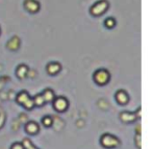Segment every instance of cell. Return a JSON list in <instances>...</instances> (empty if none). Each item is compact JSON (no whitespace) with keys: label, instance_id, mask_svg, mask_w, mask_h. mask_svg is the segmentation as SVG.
<instances>
[{"label":"cell","instance_id":"6da1fadb","mask_svg":"<svg viewBox=\"0 0 152 149\" xmlns=\"http://www.w3.org/2000/svg\"><path fill=\"white\" fill-rule=\"evenodd\" d=\"M107 9V2L106 1H99L97 2L93 7H92V14L94 15H100L102 14L103 12H105V10Z\"/></svg>","mask_w":152,"mask_h":149},{"label":"cell","instance_id":"7a4b0ae2","mask_svg":"<svg viewBox=\"0 0 152 149\" xmlns=\"http://www.w3.org/2000/svg\"><path fill=\"white\" fill-rule=\"evenodd\" d=\"M108 73L105 70H99V71L96 72L95 74V79L97 82H99L100 84H103L104 82H106L108 80Z\"/></svg>","mask_w":152,"mask_h":149},{"label":"cell","instance_id":"3957f363","mask_svg":"<svg viewBox=\"0 0 152 149\" xmlns=\"http://www.w3.org/2000/svg\"><path fill=\"white\" fill-rule=\"evenodd\" d=\"M18 100H19V102L23 103L24 105H25L26 107H31L32 106V101L29 99V97H28V95L26 94V93H22V94H20V96L18 97Z\"/></svg>","mask_w":152,"mask_h":149},{"label":"cell","instance_id":"277c9868","mask_svg":"<svg viewBox=\"0 0 152 149\" xmlns=\"http://www.w3.org/2000/svg\"><path fill=\"white\" fill-rule=\"evenodd\" d=\"M54 106L57 111H64L67 107V101H66L65 98H58L55 100Z\"/></svg>","mask_w":152,"mask_h":149},{"label":"cell","instance_id":"5b68a950","mask_svg":"<svg viewBox=\"0 0 152 149\" xmlns=\"http://www.w3.org/2000/svg\"><path fill=\"white\" fill-rule=\"evenodd\" d=\"M25 5L28 11H30V12H36V11H38V9H39L38 3H37L36 1H34V0H28L27 2L25 3Z\"/></svg>","mask_w":152,"mask_h":149},{"label":"cell","instance_id":"8992f818","mask_svg":"<svg viewBox=\"0 0 152 149\" xmlns=\"http://www.w3.org/2000/svg\"><path fill=\"white\" fill-rule=\"evenodd\" d=\"M59 69H61V66H59L58 64H50V65L48 66L49 73H56Z\"/></svg>","mask_w":152,"mask_h":149},{"label":"cell","instance_id":"52a82bcc","mask_svg":"<svg viewBox=\"0 0 152 149\" xmlns=\"http://www.w3.org/2000/svg\"><path fill=\"white\" fill-rule=\"evenodd\" d=\"M117 98H118V100L120 101L121 103H125L127 101V99H128V97L126 96V94H125L124 92H120L117 95Z\"/></svg>","mask_w":152,"mask_h":149},{"label":"cell","instance_id":"ba28073f","mask_svg":"<svg viewBox=\"0 0 152 149\" xmlns=\"http://www.w3.org/2000/svg\"><path fill=\"white\" fill-rule=\"evenodd\" d=\"M27 130L29 132H31V134H34V132H36L37 130H38V126L34 123H29L27 125Z\"/></svg>","mask_w":152,"mask_h":149},{"label":"cell","instance_id":"9c48e42d","mask_svg":"<svg viewBox=\"0 0 152 149\" xmlns=\"http://www.w3.org/2000/svg\"><path fill=\"white\" fill-rule=\"evenodd\" d=\"M43 98L46 99V100H51V99L53 98V93L49 90L46 91V92L44 93V95H43Z\"/></svg>","mask_w":152,"mask_h":149},{"label":"cell","instance_id":"30bf717a","mask_svg":"<svg viewBox=\"0 0 152 149\" xmlns=\"http://www.w3.org/2000/svg\"><path fill=\"white\" fill-rule=\"evenodd\" d=\"M105 24H106V26H107V27H113V26L115 25L114 19H107V20H106V22H105Z\"/></svg>","mask_w":152,"mask_h":149},{"label":"cell","instance_id":"8fae6325","mask_svg":"<svg viewBox=\"0 0 152 149\" xmlns=\"http://www.w3.org/2000/svg\"><path fill=\"white\" fill-rule=\"evenodd\" d=\"M43 102H44V99L42 100V97H41V96H38V97H37V100H36V103H37V104L41 105Z\"/></svg>","mask_w":152,"mask_h":149}]
</instances>
